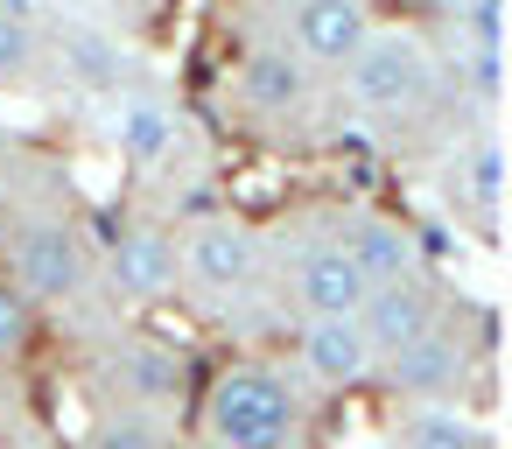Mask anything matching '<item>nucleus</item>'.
<instances>
[{
  "label": "nucleus",
  "instance_id": "nucleus-2",
  "mask_svg": "<svg viewBox=\"0 0 512 449\" xmlns=\"http://www.w3.org/2000/svg\"><path fill=\"white\" fill-rule=\"evenodd\" d=\"M337 78H344V99L365 120H414L442 92V64H435L428 36H414V29H372L365 50Z\"/></svg>",
  "mask_w": 512,
  "mask_h": 449
},
{
  "label": "nucleus",
  "instance_id": "nucleus-11",
  "mask_svg": "<svg viewBox=\"0 0 512 449\" xmlns=\"http://www.w3.org/2000/svg\"><path fill=\"white\" fill-rule=\"evenodd\" d=\"M379 372H386V386H393L400 400L428 407V400H449V393L463 386V372H470V344H463V330L442 316L428 337H414V344H400L393 358H379Z\"/></svg>",
  "mask_w": 512,
  "mask_h": 449
},
{
  "label": "nucleus",
  "instance_id": "nucleus-9",
  "mask_svg": "<svg viewBox=\"0 0 512 449\" xmlns=\"http://www.w3.org/2000/svg\"><path fill=\"white\" fill-rule=\"evenodd\" d=\"M99 372H106V400L148 407V414H169L176 393H183V379H190L183 351L162 344V337H113L106 358H99Z\"/></svg>",
  "mask_w": 512,
  "mask_h": 449
},
{
  "label": "nucleus",
  "instance_id": "nucleus-17",
  "mask_svg": "<svg viewBox=\"0 0 512 449\" xmlns=\"http://www.w3.org/2000/svg\"><path fill=\"white\" fill-rule=\"evenodd\" d=\"M400 449H491L477 435V421L449 400H428V407H407V428H400Z\"/></svg>",
  "mask_w": 512,
  "mask_h": 449
},
{
  "label": "nucleus",
  "instance_id": "nucleus-4",
  "mask_svg": "<svg viewBox=\"0 0 512 449\" xmlns=\"http://www.w3.org/2000/svg\"><path fill=\"white\" fill-rule=\"evenodd\" d=\"M176 274L211 302H239V295H253L267 281V239L232 211L190 218L183 239H176Z\"/></svg>",
  "mask_w": 512,
  "mask_h": 449
},
{
  "label": "nucleus",
  "instance_id": "nucleus-15",
  "mask_svg": "<svg viewBox=\"0 0 512 449\" xmlns=\"http://www.w3.org/2000/svg\"><path fill=\"white\" fill-rule=\"evenodd\" d=\"M295 358H302V372H309L316 386H358V379H372V372H379V358H372V344H365L358 316L302 323V330H295Z\"/></svg>",
  "mask_w": 512,
  "mask_h": 449
},
{
  "label": "nucleus",
  "instance_id": "nucleus-3",
  "mask_svg": "<svg viewBox=\"0 0 512 449\" xmlns=\"http://www.w3.org/2000/svg\"><path fill=\"white\" fill-rule=\"evenodd\" d=\"M8 281L43 302H85L92 295V239L71 211H29L8 232Z\"/></svg>",
  "mask_w": 512,
  "mask_h": 449
},
{
  "label": "nucleus",
  "instance_id": "nucleus-14",
  "mask_svg": "<svg viewBox=\"0 0 512 449\" xmlns=\"http://www.w3.org/2000/svg\"><path fill=\"white\" fill-rule=\"evenodd\" d=\"M50 57L85 85V92H127L134 85V57H127V43L113 36V29H99V22H57L50 29Z\"/></svg>",
  "mask_w": 512,
  "mask_h": 449
},
{
  "label": "nucleus",
  "instance_id": "nucleus-16",
  "mask_svg": "<svg viewBox=\"0 0 512 449\" xmlns=\"http://www.w3.org/2000/svg\"><path fill=\"white\" fill-rule=\"evenodd\" d=\"M43 57H50V22L36 8H0V85L36 78Z\"/></svg>",
  "mask_w": 512,
  "mask_h": 449
},
{
  "label": "nucleus",
  "instance_id": "nucleus-1",
  "mask_svg": "<svg viewBox=\"0 0 512 449\" xmlns=\"http://www.w3.org/2000/svg\"><path fill=\"white\" fill-rule=\"evenodd\" d=\"M302 428V393L274 365H232L204 393V449H281Z\"/></svg>",
  "mask_w": 512,
  "mask_h": 449
},
{
  "label": "nucleus",
  "instance_id": "nucleus-6",
  "mask_svg": "<svg viewBox=\"0 0 512 449\" xmlns=\"http://www.w3.org/2000/svg\"><path fill=\"white\" fill-rule=\"evenodd\" d=\"M92 281L113 295V302H134V309H148V302H169L176 295V239L162 232V225H127V232H113L106 239V253H92Z\"/></svg>",
  "mask_w": 512,
  "mask_h": 449
},
{
  "label": "nucleus",
  "instance_id": "nucleus-5",
  "mask_svg": "<svg viewBox=\"0 0 512 449\" xmlns=\"http://www.w3.org/2000/svg\"><path fill=\"white\" fill-rule=\"evenodd\" d=\"M232 92H239V113L260 120V127H309V113L323 99V78L281 36H260V43H246V57L232 71Z\"/></svg>",
  "mask_w": 512,
  "mask_h": 449
},
{
  "label": "nucleus",
  "instance_id": "nucleus-13",
  "mask_svg": "<svg viewBox=\"0 0 512 449\" xmlns=\"http://www.w3.org/2000/svg\"><path fill=\"white\" fill-rule=\"evenodd\" d=\"M435 323H442V295H435V281H428V274H421V281L372 288V295H365V309H358V330H365L372 358H393L400 344L428 337Z\"/></svg>",
  "mask_w": 512,
  "mask_h": 449
},
{
  "label": "nucleus",
  "instance_id": "nucleus-19",
  "mask_svg": "<svg viewBox=\"0 0 512 449\" xmlns=\"http://www.w3.org/2000/svg\"><path fill=\"white\" fill-rule=\"evenodd\" d=\"M463 190H470L477 218H498V204H505V148H498V134H477V148L463 162Z\"/></svg>",
  "mask_w": 512,
  "mask_h": 449
},
{
  "label": "nucleus",
  "instance_id": "nucleus-22",
  "mask_svg": "<svg viewBox=\"0 0 512 449\" xmlns=\"http://www.w3.org/2000/svg\"><path fill=\"white\" fill-rule=\"evenodd\" d=\"M281 449H302V442H281Z\"/></svg>",
  "mask_w": 512,
  "mask_h": 449
},
{
  "label": "nucleus",
  "instance_id": "nucleus-18",
  "mask_svg": "<svg viewBox=\"0 0 512 449\" xmlns=\"http://www.w3.org/2000/svg\"><path fill=\"white\" fill-rule=\"evenodd\" d=\"M92 449H169V414L106 400L99 421H92Z\"/></svg>",
  "mask_w": 512,
  "mask_h": 449
},
{
  "label": "nucleus",
  "instance_id": "nucleus-20",
  "mask_svg": "<svg viewBox=\"0 0 512 449\" xmlns=\"http://www.w3.org/2000/svg\"><path fill=\"white\" fill-rule=\"evenodd\" d=\"M29 344H36V302L0 274V365H15Z\"/></svg>",
  "mask_w": 512,
  "mask_h": 449
},
{
  "label": "nucleus",
  "instance_id": "nucleus-10",
  "mask_svg": "<svg viewBox=\"0 0 512 449\" xmlns=\"http://www.w3.org/2000/svg\"><path fill=\"white\" fill-rule=\"evenodd\" d=\"M372 29L379 22H372V8H358V0H302V8H288V22H281V43L323 78V71H344L365 50Z\"/></svg>",
  "mask_w": 512,
  "mask_h": 449
},
{
  "label": "nucleus",
  "instance_id": "nucleus-7",
  "mask_svg": "<svg viewBox=\"0 0 512 449\" xmlns=\"http://www.w3.org/2000/svg\"><path fill=\"white\" fill-rule=\"evenodd\" d=\"M330 239H337V253L365 274V288H393V281H421V274H428L414 225H400L393 211H372V204L337 211V218H330Z\"/></svg>",
  "mask_w": 512,
  "mask_h": 449
},
{
  "label": "nucleus",
  "instance_id": "nucleus-8",
  "mask_svg": "<svg viewBox=\"0 0 512 449\" xmlns=\"http://www.w3.org/2000/svg\"><path fill=\"white\" fill-rule=\"evenodd\" d=\"M281 295L295 302L302 323H330V316H358L372 288H365V274L337 253V239L323 232V239H309V246H295V253L281 260Z\"/></svg>",
  "mask_w": 512,
  "mask_h": 449
},
{
  "label": "nucleus",
  "instance_id": "nucleus-21",
  "mask_svg": "<svg viewBox=\"0 0 512 449\" xmlns=\"http://www.w3.org/2000/svg\"><path fill=\"white\" fill-rule=\"evenodd\" d=\"M15 449H57V442H43V435H22V442H15Z\"/></svg>",
  "mask_w": 512,
  "mask_h": 449
},
{
  "label": "nucleus",
  "instance_id": "nucleus-12",
  "mask_svg": "<svg viewBox=\"0 0 512 449\" xmlns=\"http://www.w3.org/2000/svg\"><path fill=\"white\" fill-rule=\"evenodd\" d=\"M106 141H113L127 162L155 169V162L176 155V141H183V113H176L162 92L127 85V92H113V106H106Z\"/></svg>",
  "mask_w": 512,
  "mask_h": 449
}]
</instances>
